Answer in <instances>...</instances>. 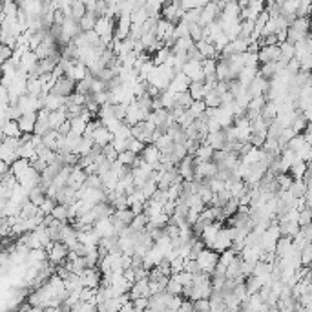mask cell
Instances as JSON below:
<instances>
[{"label":"cell","instance_id":"d590c367","mask_svg":"<svg viewBox=\"0 0 312 312\" xmlns=\"http://www.w3.org/2000/svg\"><path fill=\"white\" fill-rule=\"evenodd\" d=\"M86 122H88V120H84L82 117H79V115L72 117V119H70V124H72V132L77 133V135H82L84 128H86Z\"/></svg>","mask_w":312,"mask_h":312},{"label":"cell","instance_id":"f5cc1de1","mask_svg":"<svg viewBox=\"0 0 312 312\" xmlns=\"http://www.w3.org/2000/svg\"><path fill=\"white\" fill-rule=\"evenodd\" d=\"M126 106L124 102H117V104H113V117L119 120H124V115H126Z\"/></svg>","mask_w":312,"mask_h":312},{"label":"cell","instance_id":"ffe728a7","mask_svg":"<svg viewBox=\"0 0 312 312\" xmlns=\"http://www.w3.org/2000/svg\"><path fill=\"white\" fill-rule=\"evenodd\" d=\"M258 75V68H248V66H243L239 70L238 73V80L241 86H248L250 82L254 80V77Z\"/></svg>","mask_w":312,"mask_h":312},{"label":"cell","instance_id":"e575fe53","mask_svg":"<svg viewBox=\"0 0 312 312\" xmlns=\"http://www.w3.org/2000/svg\"><path fill=\"white\" fill-rule=\"evenodd\" d=\"M241 57H243V66H248V68H258L259 66L258 51H243Z\"/></svg>","mask_w":312,"mask_h":312},{"label":"cell","instance_id":"3957f363","mask_svg":"<svg viewBox=\"0 0 312 312\" xmlns=\"http://www.w3.org/2000/svg\"><path fill=\"white\" fill-rule=\"evenodd\" d=\"M46 252H48V261H49L51 265H60V263L66 261L68 246L64 245L62 241H53V245L49 246Z\"/></svg>","mask_w":312,"mask_h":312},{"label":"cell","instance_id":"816d5d0a","mask_svg":"<svg viewBox=\"0 0 312 312\" xmlns=\"http://www.w3.org/2000/svg\"><path fill=\"white\" fill-rule=\"evenodd\" d=\"M312 219V210L311 208H303V210H299L298 212V225H309Z\"/></svg>","mask_w":312,"mask_h":312},{"label":"cell","instance_id":"277c9868","mask_svg":"<svg viewBox=\"0 0 312 312\" xmlns=\"http://www.w3.org/2000/svg\"><path fill=\"white\" fill-rule=\"evenodd\" d=\"M79 276H80V283H82V287L97 288L100 283V278H102V272L99 270V266H86Z\"/></svg>","mask_w":312,"mask_h":312},{"label":"cell","instance_id":"44dd1931","mask_svg":"<svg viewBox=\"0 0 312 312\" xmlns=\"http://www.w3.org/2000/svg\"><path fill=\"white\" fill-rule=\"evenodd\" d=\"M29 165H31V163H29V159H24V157H17V159H15L13 163L9 165V172L13 173L15 177L19 179L20 175H22V173H24L27 168H29Z\"/></svg>","mask_w":312,"mask_h":312},{"label":"cell","instance_id":"74e56055","mask_svg":"<svg viewBox=\"0 0 312 312\" xmlns=\"http://www.w3.org/2000/svg\"><path fill=\"white\" fill-rule=\"evenodd\" d=\"M303 144H307L305 139H303V135H301V133H294V137L287 143L285 148H290V150H294V152H299V150L303 148Z\"/></svg>","mask_w":312,"mask_h":312},{"label":"cell","instance_id":"ab89813d","mask_svg":"<svg viewBox=\"0 0 312 312\" xmlns=\"http://www.w3.org/2000/svg\"><path fill=\"white\" fill-rule=\"evenodd\" d=\"M51 216H53V219L68 221V206L57 203V205L53 206V210H51Z\"/></svg>","mask_w":312,"mask_h":312},{"label":"cell","instance_id":"484cf974","mask_svg":"<svg viewBox=\"0 0 312 312\" xmlns=\"http://www.w3.org/2000/svg\"><path fill=\"white\" fill-rule=\"evenodd\" d=\"M19 153V157H24V159H29V163L33 159H37V153H35V146L31 144V141H27V143H22L17 150Z\"/></svg>","mask_w":312,"mask_h":312},{"label":"cell","instance_id":"2e32d148","mask_svg":"<svg viewBox=\"0 0 312 312\" xmlns=\"http://www.w3.org/2000/svg\"><path fill=\"white\" fill-rule=\"evenodd\" d=\"M44 108H46L48 112H53V110H60V108L64 106V97H60V95H55V93L48 92L44 97Z\"/></svg>","mask_w":312,"mask_h":312},{"label":"cell","instance_id":"7a4b0ae2","mask_svg":"<svg viewBox=\"0 0 312 312\" xmlns=\"http://www.w3.org/2000/svg\"><path fill=\"white\" fill-rule=\"evenodd\" d=\"M49 92L55 93V95H60V97H68L70 93L75 92V80L66 77V75H60V77L55 79L53 86H51Z\"/></svg>","mask_w":312,"mask_h":312},{"label":"cell","instance_id":"4316f807","mask_svg":"<svg viewBox=\"0 0 312 312\" xmlns=\"http://www.w3.org/2000/svg\"><path fill=\"white\" fill-rule=\"evenodd\" d=\"M212 152H214L212 146H208L206 143H201L199 146H197V150H195V153H193V159L195 161H210L212 159Z\"/></svg>","mask_w":312,"mask_h":312},{"label":"cell","instance_id":"e0dca14e","mask_svg":"<svg viewBox=\"0 0 312 312\" xmlns=\"http://www.w3.org/2000/svg\"><path fill=\"white\" fill-rule=\"evenodd\" d=\"M210 88L205 84V80H190L188 84V93L192 95V99H203Z\"/></svg>","mask_w":312,"mask_h":312},{"label":"cell","instance_id":"5bb4252c","mask_svg":"<svg viewBox=\"0 0 312 312\" xmlns=\"http://www.w3.org/2000/svg\"><path fill=\"white\" fill-rule=\"evenodd\" d=\"M37 55H35V51H26V53L20 57V70H24L27 75L33 73L35 72V66H37Z\"/></svg>","mask_w":312,"mask_h":312},{"label":"cell","instance_id":"f546056e","mask_svg":"<svg viewBox=\"0 0 312 312\" xmlns=\"http://www.w3.org/2000/svg\"><path fill=\"white\" fill-rule=\"evenodd\" d=\"M309 188H311V186H307L301 179H294L292 183H290V186H288V192L292 193L294 197H303V193H305Z\"/></svg>","mask_w":312,"mask_h":312},{"label":"cell","instance_id":"9a60e30c","mask_svg":"<svg viewBox=\"0 0 312 312\" xmlns=\"http://www.w3.org/2000/svg\"><path fill=\"white\" fill-rule=\"evenodd\" d=\"M193 44H195V42H193L190 37H177V39L173 40L172 46H170V51H172L173 55L175 53H186Z\"/></svg>","mask_w":312,"mask_h":312},{"label":"cell","instance_id":"4dcf8cb0","mask_svg":"<svg viewBox=\"0 0 312 312\" xmlns=\"http://www.w3.org/2000/svg\"><path fill=\"white\" fill-rule=\"evenodd\" d=\"M92 146H93V141L90 139V137H80V141H79V144L75 146V150H73V153H77V155H88L90 153V150H92Z\"/></svg>","mask_w":312,"mask_h":312},{"label":"cell","instance_id":"680465c9","mask_svg":"<svg viewBox=\"0 0 312 312\" xmlns=\"http://www.w3.org/2000/svg\"><path fill=\"white\" fill-rule=\"evenodd\" d=\"M285 70L288 72V73H292V75H294V73H298V72H299V60H298V59H294V57H292V59L287 62Z\"/></svg>","mask_w":312,"mask_h":312},{"label":"cell","instance_id":"bcb514c9","mask_svg":"<svg viewBox=\"0 0 312 312\" xmlns=\"http://www.w3.org/2000/svg\"><path fill=\"white\" fill-rule=\"evenodd\" d=\"M192 276H193V274L186 272V270H179L177 274H172V278L175 279L177 283H181L183 287H186V285H190V283H192Z\"/></svg>","mask_w":312,"mask_h":312},{"label":"cell","instance_id":"db71d44e","mask_svg":"<svg viewBox=\"0 0 312 312\" xmlns=\"http://www.w3.org/2000/svg\"><path fill=\"white\" fill-rule=\"evenodd\" d=\"M102 155H104L108 161H115L119 153H117V150L112 146V143H108V144H104V146H102Z\"/></svg>","mask_w":312,"mask_h":312},{"label":"cell","instance_id":"9f6ffc18","mask_svg":"<svg viewBox=\"0 0 312 312\" xmlns=\"http://www.w3.org/2000/svg\"><path fill=\"white\" fill-rule=\"evenodd\" d=\"M143 148H144V143H141V141L135 139V137H132V139H130V143H128V150H130V152H133V153H137V155L143 152Z\"/></svg>","mask_w":312,"mask_h":312},{"label":"cell","instance_id":"d4e9b609","mask_svg":"<svg viewBox=\"0 0 312 312\" xmlns=\"http://www.w3.org/2000/svg\"><path fill=\"white\" fill-rule=\"evenodd\" d=\"M66 119L68 117L64 110H53V112H49V115H48V122H49V128H51V130H57Z\"/></svg>","mask_w":312,"mask_h":312},{"label":"cell","instance_id":"ac0fdd59","mask_svg":"<svg viewBox=\"0 0 312 312\" xmlns=\"http://www.w3.org/2000/svg\"><path fill=\"white\" fill-rule=\"evenodd\" d=\"M195 48L199 49V53L205 57V59H217V51H216V48H214L212 42H208V40L201 39L195 42Z\"/></svg>","mask_w":312,"mask_h":312},{"label":"cell","instance_id":"7dc6e473","mask_svg":"<svg viewBox=\"0 0 312 312\" xmlns=\"http://www.w3.org/2000/svg\"><path fill=\"white\" fill-rule=\"evenodd\" d=\"M155 190H157V183H155V181H150V179H146L144 181V185L141 186V192H143V195H144L146 199L152 197Z\"/></svg>","mask_w":312,"mask_h":312},{"label":"cell","instance_id":"d6986e66","mask_svg":"<svg viewBox=\"0 0 312 312\" xmlns=\"http://www.w3.org/2000/svg\"><path fill=\"white\" fill-rule=\"evenodd\" d=\"M0 132H2V137H20V128L19 122L13 119H7L2 126H0Z\"/></svg>","mask_w":312,"mask_h":312},{"label":"cell","instance_id":"cb8c5ba5","mask_svg":"<svg viewBox=\"0 0 312 312\" xmlns=\"http://www.w3.org/2000/svg\"><path fill=\"white\" fill-rule=\"evenodd\" d=\"M17 157H19V153H17L15 148H11L9 144H6V143H0V161H4V163H7V165H11Z\"/></svg>","mask_w":312,"mask_h":312},{"label":"cell","instance_id":"836d02e7","mask_svg":"<svg viewBox=\"0 0 312 312\" xmlns=\"http://www.w3.org/2000/svg\"><path fill=\"white\" fill-rule=\"evenodd\" d=\"M245 288H246V294H254L258 292L259 288H261V281H259L256 276H246L245 278Z\"/></svg>","mask_w":312,"mask_h":312},{"label":"cell","instance_id":"6da1fadb","mask_svg":"<svg viewBox=\"0 0 312 312\" xmlns=\"http://www.w3.org/2000/svg\"><path fill=\"white\" fill-rule=\"evenodd\" d=\"M195 261L199 263L201 270L203 272H208L212 274V270L216 268V265H217V261H219V252H216V250H212V248H203L199 254H197V258H195Z\"/></svg>","mask_w":312,"mask_h":312},{"label":"cell","instance_id":"7bdbcfd3","mask_svg":"<svg viewBox=\"0 0 312 312\" xmlns=\"http://www.w3.org/2000/svg\"><path fill=\"white\" fill-rule=\"evenodd\" d=\"M203 100H205L206 108H208V106H221V97L216 92H214V90H208V92H206V95L203 97Z\"/></svg>","mask_w":312,"mask_h":312},{"label":"cell","instance_id":"7c38bea8","mask_svg":"<svg viewBox=\"0 0 312 312\" xmlns=\"http://www.w3.org/2000/svg\"><path fill=\"white\" fill-rule=\"evenodd\" d=\"M205 143L208 144V146H212L214 150H221V148L225 146V143H226L225 130L221 128V130H217V132H210L208 135H206Z\"/></svg>","mask_w":312,"mask_h":312},{"label":"cell","instance_id":"1f68e13d","mask_svg":"<svg viewBox=\"0 0 312 312\" xmlns=\"http://www.w3.org/2000/svg\"><path fill=\"white\" fill-rule=\"evenodd\" d=\"M84 13H86V7H84V4H82L80 0H72V4H70V15H72V19L79 22V19Z\"/></svg>","mask_w":312,"mask_h":312},{"label":"cell","instance_id":"4fadbf2b","mask_svg":"<svg viewBox=\"0 0 312 312\" xmlns=\"http://www.w3.org/2000/svg\"><path fill=\"white\" fill-rule=\"evenodd\" d=\"M139 155L143 157V161H144V163H148V165H153V163H157V161L161 159L159 148L155 146L153 143H150V144H144V148H143V152H141Z\"/></svg>","mask_w":312,"mask_h":312},{"label":"cell","instance_id":"7402d4cb","mask_svg":"<svg viewBox=\"0 0 312 312\" xmlns=\"http://www.w3.org/2000/svg\"><path fill=\"white\" fill-rule=\"evenodd\" d=\"M112 216L115 217V219H119L124 226L130 225V223L133 221V217H135V214L132 212V208H130V206H126V208H117V210H113Z\"/></svg>","mask_w":312,"mask_h":312},{"label":"cell","instance_id":"8992f818","mask_svg":"<svg viewBox=\"0 0 312 312\" xmlns=\"http://www.w3.org/2000/svg\"><path fill=\"white\" fill-rule=\"evenodd\" d=\"M183 73L190 80H205L203 66H201V62H197V60H192V59L186 60L185 64H183Z\"/></svg>","mask_w":312,"mask_h":312},{"label":"cell","instance_id":"91938a15","mask_svg":"<svg viewBox=\"0 0 312 312\" xmlns=\"http://www.w3.org/2000/svg\"><path fill=\"white\" fill-rule=\"evenodd\" d=\"M31 166H33L35 170L39 173H42L44 170H46V166H48V163L44 159H40V157H37V159H33L31 161Z\"/></svg>","mask_w":312,"mask_h":312},{"label":"cell","instance_id":"8fae6325","mask_svg":"<svg viewBox=\"0 0 312 312\" xmlns=\"http://www.w3.org/2000/svg\"><path fill=\"white\" fill-rule=\"evenodd\" d=\"M84 181H86V172H84L82 168H79V166L73 165V170H72V173H70L66 185L72 186L73 190H79L80 186L84 185Z\"/></svg>","mask_w":312,"mask_h":312},{"label":"cell","instance_id":"52a82bcc","mask_svg":"<svg viewBox=\"0 0 312 312\" xmlns=\"http://www.w3.org/2000/svg\"><path fill=\"white\" fill-rule=\"evenodd\" d=\"M113 139V133L108 130L104 124H100V126H95V130H93L92 133V141L93 144H97V146H104V144H108V143H112Z\"/></svg>","mask_w":312,"mask_h":312},{"label":"cell","instance_id":"c3c4849f","mask_svg":"<svg viewBox=\"0 0 312 312\" xmlns=\"http://www.w3.org/2000/svg\"><path fill=\"white\" fill-rule=\"evenodd\" d=\"M165 290L168 294L177 296V294H181V290H183V285H181V283H177V281H175V279L170 276V278H168V283H166V287H165Z\"/></svg>","mask_w":312,"mask_h":312},{"label":"cell","instance_id":"94428289","mask_svg":"<svg viewBox=\"0 0 312 312\" xmlns=\"http://www.w3.org/2000/svg\"><path fill=\"white\" fill-rule=\"evenodd\" d=\"M70 130H72V124H70V119H66V120H64V122H62V124H60L59 128H57V132H59L60 135H66V133L70 132Z\"/></svg>","mask_w":312,"mask_h":312},{"label":"cell","instance_id":"ee69618b","mask_svg":"<svg viewBox=\"0 0 312 312\" xmlns=\"http://www.w3.org/2000/svg\"><path fill=\"white\" fill-rule=\"evenodd\" d=\"M146 223H148V217L141 212V214H135V217H133V221L130 223V226H132L133 230H144Z\"/></svg>","mask_w":312,"mask_h":312},{"label":"cell","instance_id":"f1b7e54d","mask_svg":"<svg viewBox=\"0 0 312 312\" xmlns=\"http://www.w3.org/2000/svg\"><path fill=\"white\" fill-rule=\"evenodd\" d=\"M95 20H97L95 13H92V11H86V13H84L79 19L80 31H90V29H93V26H95Z\"/></svg>","mask_w":312,"mask_h":312},{"label":"cell","instance_id":"8d00e7d4","mask_svg":"<svg viewBox=\"0 0 312 312\" xmlns=\"http://www.w3.org/2000/svg\"><path fill=\"white\" fill-rule=\"evenodd\" d=\"M135 159H137V153L130 152V150H124V152H119V155H117V161L119 163H122L124 166H130L132 168L133 163H135Z\"/></svg>","mask_w":312,"mask_h":312},{"label":"cell","instance_id":"681fc988","mask_svg":"<svg viewBox=\"0 0 312 312\" xmlns=\"http://www.w3.org/2000/svg\"><path fill=\"white\" fill-rule=\"evenodd\" d=\"M84 186H88V188H102V183H100L99 173H90V175H86Z\"/></svg>","mask_w":312,"mask_h":312},{"label":"cell","instance_id":"60d3db41","mask_svg":"<svg viewBox=\"0 0 312 312\" xmlns=\"http://www.w3.org/2000/svg\"><path fill=\"white\" fill-rule=\"evenodd\" d=\"M206 110V104H205V100L203 99H193L192 100V104L188 106V112L192 113L193 117H197V115H201V113Z\"/></svg>","mask_w":312,"mask_h":312},{"label":"cell","instance_id":"11a10c76","mask_svg":"<svg viewBox=\"0 0 312 312\" xmlns=\"http://www.w3.org/2000/svg\"><path fill=\"white\" fill-rule=\"evenodd\" d=\"M190 39H192L193 42L203 39V26H199V24H190Z\"/></svg>","mask_w":312,"mask_h":312},{"label":"cell","instance_id":"6125c7cd","mask_svg":"<svg viewBox=\"0 0 312 312\" xmlns=\"http://www.w3.org/2000/svg\"><path fill=\"white\" fill-rule=\"evenodd\" d=\"M159 108H163V102H161L159 95H157V97H152V110H159Z\"/></svg>","mask_w":312,"mask_h":312},{"label":"cell","instance_id":"f907efd6","mask_svg":"<svg viewBox=\"0 0 312 312\" xmlns=\"http://www.w3.org/2000/svg\"><path fill=\"white\" fill-rule=\"evenodd\" d=\"M192 303H193V311H201V312L210 311V299H208V298L193 299Z\"/></svg>","mask_w":312,"mask_h":312},{"label":"cell","instance_id":"30bf717a","mask_svg":"<svg viewBox=\"0 0 312 312\" xmlns=\"http://www.w3.org/2000/svg\"><path fill=\"white\" fill-rule=\"evenodd\" d=\"M35 120H37V112H27L22 113L17 122H19V128L22 133H33L35 128Z\"/></svg>","mask_w":312,"mask_h":312},{"label":"cell","instance_id":"603a6c76","mask_svg":"<svg viewBox=\"0 0 312 312\" xmlns=\"http://www.w3.org/2000/svg\"><path fill=\"white\" fill-rule=\"evenodd\" d=\"M113 208L108 201H100V203H95L93 205V212H95V216H97V219H102V217H110L113 214Z\"/></svg>","mask_w":312,"mask_h":312},{"label":"cell","instance_id":"b9f144b4","mask_svg":"<svg viewBox=\"0 0 312 312\" xmlns=\"http://www.w3.org/2000/svg\"><path fill=\"white\" fill-rule=\"evenodd\" d=\"M266 139V132H250V137H248V143L256 148H261L263 143Z\"/></svg>","mask_w":312,"mask_h":312},{"label":"cell","instance_id":"f35d334b","mask_svg":"<svg viewBox=\"0 0 312 312\" xmlns=\"http://www.w3.org/2000/svg\"><path fill=\"white\" fill-rule=\"evenodd\" d=\"M192 95L188 93V90H185V92H179L175 93V104H179V106L183 108H188L190 104H192Z\"/></svg>","mask_w":312,"mask_h":312},{"label":"cell","instance_id":"5b68a950","mask_svg":"<svg viewBox=\"0 0 312 312\" xmlns=\"http://www.w3.org/2000/svg\"><path fill=\"white\" fill-rule=\"evenodd\" d=\"M219 17V7L216 2H208L205 6H201V13H199V20H197V24L199 26H206V24H210L212 20H216Z\"/></svg>","mask_w":312,"mask_h":312},{"label":"cell","instance_id":"f6af8a7d","mask_svg":"<svg viewBox=\"0 0 312 312\" xmlns=\"http://www.w3.org/2000/svg\"><path fill=\"white\" fill-rule=\"evenodd\" d=\"M311 259H312V245L307 243V245L299 250V261H301V265H311Z\"/></svg>","mask_w":312,"mask_h":312},{"label":"cell","instance_id":"83f0119b","mask_svg":"<svg viewBox=\"0 0 312 312\" xmlns=\"http://www.w3.org/2000/svg\"><path fill=\"white\" fill-rule=\"evenodd\" d=\"M309 168V163H305V161H296V163H292V165L288 166V173L292 175V179H301V175L305 173V170Z\"/></svg>","mask_w":312,"mask_h":312},{"label":"cell","instance_id":"6f0895ef","mask_svg":"<svg viewBox=\"0 0 312 312\" xmlns=\"http://www.w3.org/2000/svg\"><path fill=\"white\" fill-rule=\"evenodd\" d=\"M133 301V311H146L148 309V298H135L132 299Z\"/></svg>","mask_w":312,"mask_h":312},{"label":"cell","instance_id":"9c48e42d","mask_svg":"<svg viewBox=\"0 0 312 312\" xmlns=\"http://www.w3.org/2000/svg\"><path fill=\"white\" fill-rule=\"evenodd\" d=\"M188 84H190V79H188L183 72H179V73H175L172 77V80H170V84H168L166 90H170V92H173V93H179V92L188 90Z\"/></svg>","mask_w":312,"mask_h":312},{"label":"cell","instance_id":"ba28073f","mask_svg":"<svg viewBox=\"0 0 312 312\" xmlns=\"http://www.w3.org/2000/svg\"><path fill=\"white\" fill-rule=\"evenodd\" d=\"M278 59H279V44H274V46H261L258 49L259 64H265V62L278 60Z\"/></svg>","mask_w":312,"mask_h":312},{"label":"cell","instance_id":"d6a6232c","mask_svg":"<svg viewBox=\"0 0 312 312\" xmlns=\"http://www.w3.org/2000/svg\"><path fill=\"white\" fill-rule=\"evenodd\" d=\"M290 128L294 130V133H301L303 130H307L309 128V120L301 115V113H296V117H294V120H292V124H290Z\"/></svg>","mask_w":312,"mask_h":312}]
</instances>
